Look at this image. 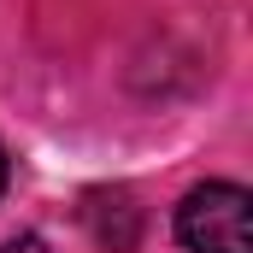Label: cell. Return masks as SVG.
Wrapping results in <instances>:
<instances>
[{"mask_svg": "<svg viewBox=\"0 0 253 253\" xmlns=\"http://www.w3.org/2000/svg\"><path fill=\"white\" fill-rule=\"evenodd\" d=\"M0 253H47L42 236H12V242H0Z\"/></svg>", "mask_w": 253, "mask_h": 253, "instance_id": "obj_2", "label": "cell"}, {"mask_svg": "<svg viewBox=\"0 0 253 253\" xmlns=\"http://www.w3.org/2000/svg\"><path fill=\"white\" fill-rule=\"evenodd\" d=\"M177 236L189 253H248V189L200 183L177 206Z\"/></svg>", "mask_w": 253, "mask_h": 253, "instance_id": "obj_1", "label": "cell"}, {"mask_svg": "<svg viewBox=\"0 0 253 253\" xmlns=\"http://www.w3.org/2000/svg\"><path fill=\"white\" fill-rule=\"evenodd\" d=\"M0 189H6V153H0Z\"/></svg>", "mask_w": 253, "mask_h": 253, "instance_id": "obj_3", "label": "cell"}]
</instances>
